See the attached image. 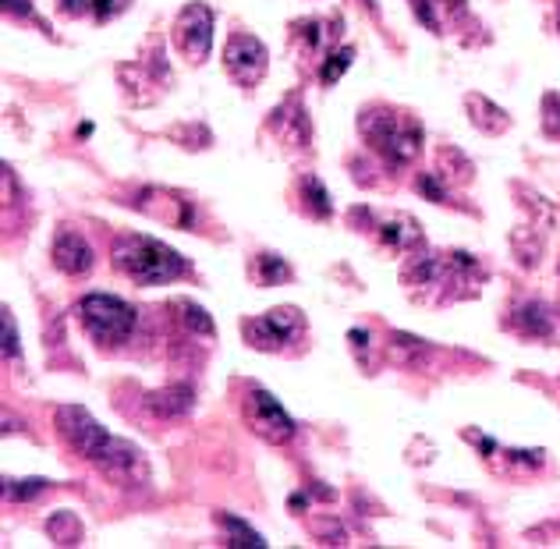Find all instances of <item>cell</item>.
I'll return each mask as SVG.
<instances>
[{
    "instance_id": "obj_6",
    "label": "cell",
    "mask_w": 560,
    "mask_h": 549,
    "mask_svg": "<svg viewBox=\"0 0 560 549\" xmlns=\"http://www.w3.org/2000/svg\"><path fill=\"white\" fill-rule=\"evenodd\" d=\"M302 323L305 319L295 305H280V309H270L256 319H245L242 333H245V341H249L256 351H277V348H284L298 330H302Z\"/></svg>"
},
{
    "instance_id": "obj_10",
    "label": "cell",
    "mask_w": 560,
    "mask_h": 549,
    "mask_svg": "<svg viewBox=\"0 0 560 549\" xmlns=\"http://www.w3.org/2000/svg\"><path fill=\"white\" fill-rule=\"evenodd\" d=\"M465 107H468V114H472V124L479 128V132L500 135V132H507V128H511V117H507V110H500L497 103H490L486 96L468 93Z\"/></svg>"
},
{
    "instance_id": "obj_12",
    "label": "cell",
    "mask_w": 560,
    "mask_h": 549,
    "mask_svg": "<svg viewBox=\"0 0 560 549\" xmlns=\"http://www.w3.org/2000/svg\"><path fill=\"white\" fill-rule=\"evenodd\" d=\"M149 408H153L156 415H164V418H181V415L192 411V390L188 387L156 390V394H149Z\"/></svg>"
},
{
    "instance_id": "obj_19",
    "label": "cell",
    "mask_w": 560,
    "mask_h": 549,
    "mask_svg": "<svg viewBox=\"0 0 560 549\" xmlns=\"http://www.w3.org/2000/svg\"><path fill=\"white\" fill-rule=\"evenodd\" d=\"M178 309L185 312V326L188 330H195V333H203V337H213V319L206 316V309L203 305H195V302H178Z\"/></svg>"
},
{
    "instance_id": "obj_9",
    "label": "cell",
    "mask_w": 560,
    "mask_h": 549,
    "mask_svg": "<svg viewBox=\"0 0 560 549\" xmlns=\"http://www.w3.org/2000/svg\"><path fill=\"white\" fill-rule=\"evenodd\" d=\"M54 266L68 277H86L96 266V252L89 238L75 227H61L54 238Z\"/></svg>"
},
{
    "instance_id": "obj_2",
    "label": "cell",
    "mask_w": 560,
    "mask_h": 549,
    "mask_svg": "<svg viewBox=\"0 0 560 549\" xmlns=\"http://www.w3.org/2000/svg\"><path fill=\"white\" fill-rule=\"evenodd\" d=\"M358 132L387 160V167L405 171L422 153V124L412 114H397L390 107H369L358 117Z\"/></svg>"
},
{
    "instance_id": "obj_17",
    "label": "cell",
    "mask_w": 560,
    "mask_h": 549,
    "mask_svg": "<svg viewBox=\"0 0 560 549\" xmlns=\"http://www.w3.org/2000/svg\"><path fill=\"white\" fill-rule=\"evenodd\" d=\"M47 532L57 546H75V542L82 539V525H78V518L71 511L54 514V518L47 521Z\"/></svg>"
},
{
    "instance_id": "obj_20",
    "label": "cell",
    "mask_w": 560,
    "mask_h": 549,
    "mask_svg": "<svg viewBox=\"0 0 560 549\" xmlns=\"http://www.w3.org/2000/svg\"><path fill=\"white\" fill-rule=\"evenodd\" d=\"M543 132L550 139H560V93L543 96Z\"/></svg>"
},
{
    "instance_id": "obj_22",
    "label": "cell",
    "mask_w": 560,
    "mask_h": 549,
    "mask_svg": "<svg viewBox=\"0 0 560 549\" xmlns=\"http://www.w3.org/2000/svg\"><path fill=\"white\" fill-rule=\"evenodd\" d=\"M132 0H93V15H96V22H110V18H117L121 11L128 8Z\"/></svg>"
},
{
    "instance_id": "obj_25",
    "label": "cell",
    "mask_w": 560,
    "mask_h": 549,
    "mask_svg": "<svg viewBox=\"0 0 560 549\" xmlns=\"http://www.w3.org/2000/svg\"><path fill=\"white\" fill-rule=\"evenodd\" d=\"M57 8H61V15H68V18H82L93 11V0H57Z\"/></svg>"
},
{
    "instance_id": "obj_26",
    "label": "cell",
    "mask_w": 560,
    "mask_h": 549,
    "mask_svg": "<svg viewBox=\"0 0 560 549\" xmlns=\"http://www.w3.org/2000/svg\"><path fill=\"white\" fill-rule=\"evenodd\" d=\"M4 11H8V15L32 18V0H4Z\"/></svg>"
},
{
    "instance_id": "obj_13",
    "label": "cell",
    "mask_w": 560,
    "mask_h": 549,
    "mask_svg": "<svg viewBox=\"0 0 560 549\" xmlns=\"http://www.w3.org/2000/svg\"><path fill=\"white\" fill-rule=\"evenodd\" d=\"M252 280H256L259 287L288 284V280H291V266L284 263L280 256H273V252H259V256L252 259Z\"/></svg>"
},
{
    "instance_id": "obj_21",
    "label": "cell",
    "mask_w": 560,
    "mask_h": 549,
    "mask_svg": "<svg viewBox=\"0 0 560 549\" xmlns=\"http://www.w3.org/2000/svg\"><path fill=\"white\" fill-rule=\"evenodd\" d=\"M419 195H426L429 202H447V185H444V174H419L415 181Z\"/></svg>"
},
{
    "instance_id": "obj_4",
    "label": "cell",
    "mask_w": 560,
    "mask_h": 549,
    "mask_svg": "<svg viewBox=\"0 0 560 549\" xmlns=\"http://www.w3.org/2000/svg\"><path fill=\"white\" fill-rule=\"evenodd\" d=\"M57 433H61V440L68 443L71 450H78V454L89 457L93 464H100L103 457H107L110 443L117 440V436H110L107 429H103L86 408H78V404L57 408Z\"/></svg>"
},
{
    "instance_id": "obj_8",
    "label": "cell",
    "mask_w": 560,
    "mask_h": 549,
    "mask_svg": "<svg viewBox=\"0 0 560 549\" xmlns=\"http://www.w3.org/2000/svg\"><path fill=\"white\" fill-rule=\"evenodd\" d=\"M174 43L188 64H203L213 47V11L206 4H188L174 22Z\"/></svg>"
},
{
    "instance_id": "obj_14",
    "label": "cell",
    "mask_w": 560,
    "mask_h": 549,
    "mask_svg": "<svg viewBox=\"0 0 560 549\" xmlns=\"http://www.w3.org/2000/svg\"><path fill=\"white\" fill-rule=\"evenodd\" d=\"M217 525L227 532V546H252V549H263L266 539L256 532V528H249V521L234 518V514H217Z\"/></svg>"
},
{
    "instance_id": "obj_5",
    "label": "cell",
    "mask_w": 560,
    "mask_h": 549,
    "mask_svg": "<svg viewBox=\"0 0 560 549\" xmlns=\"http://www.w3.org/2000/svg\"><path fill=\"white\" fill-rule=\"evenodd\" d=\"M224 68L238 86L252 89L263 82L266 68H270V50L252 32H231V39H227L224 47Z\"/></svg>"
},
{
    "instance_id": "obj_7",
    "label": "cell",
    "mask_w": 560,
    "mask_h": 549,
    "mask_svg": "<svg viewBox=\"0 0 560 549\" xmlns=\"http://www.w3.org/2000/svg\"><path fill=\"white\" fill-rule=\"evenodd\" d=\"M245 418L256 436H263L266 443H288L295 436V422L291 415L277 404V397L263 387H252L245 397Z\"/></svg>"
},
{
    "instance_id": "obj_15",
    "label": "cell",
    "mask_w": 560,
    "mask_h": 549,
    "mask_svg": "<svg viewBox=\"0 0 560 549\" xmlns=\"http://www.w3.org/2000/svg\"><path fill=\"white\" fill-rule=\"evenodd\" d=\"M302 199H305V209H309L312 217L327 220L330 213H334L327 188H323V181H319L316 174H305V178H302Z\"/></svg>"
},
{
    "instance_id": "obj_1",
    "label": "cell",
    "mask_w": 560,
    "mask_h": 549,
    "mask_svg": "<svg viewBox=\"0 0 560 549\" xmlns=\"http://www.w3.org/2000/svg\"><path fill=\"white\" fill-rule=\"evenodd\" d=\"M114 266L139 287H160L185 277L188 263L181 252L149 234H121L114 241Z\"/></svg>"
},
{
    "instance_id": "obj_11",
    "label": "cell",
    "mask_w": 560,
    "mask_h": 549,
    "mask_svg": "<svg viewBox=\"0 0 560 549\" xmlns=\"http://www.w3.org/2000/svg\"><path fill=\"white\" fill-rule=\"evenodd\" d=\"M514 330H522L525 337H550L553 333V316L539 302H522L511 316Z\"/></svg>"
},
{
    "instance_id": "obj_24",
    "label": "cell",
    "mask_w": 560,
    "mask_h": 549,
    "mask_svg": "<svg viewBox=\"0 0 560 549\" xmlns=\"http://www.w3.org/2000/svg\"><path fill=\"white\" fill-rule=\"evenodd\" d=\"M4 355L15 358L18 355V333H15V319H11V312L4 309Z\"/></svg>"
},
{
    "instance_id": "obj_23",
    "label": "cell",
    "mask_w": 560,
    "mask_h": 549,
    "mask_svg": "<svg viewBox=\"0 0 560 549\" xmlns=\"http://www.w3.org/2000/svg\"><path fill=\"white\" fill-rule=\"evenodd\" d=\"M412 11L429 32H440V22H436V11H433V0H412Z\"/></svg>"
},
{
    "instance_id": "obj_18",
    "label": "cell",
    "mask_w": 560,
    "mask_h": 549,
    "mask_svg": "<svg viewBox=\"0 0 560 549\" xmlns=\"http://www.w3.org/2000/svg\"><path fill=\"white\" fill-rule=\"evenodd\" d=\"M47 479H8L4 482V496L8 500H36L39 493H47Z\"/></svg>"
},
{
    "instance_id": "obj_3",
    "label": "cell",
    "mask_w": 560,
    "mask_h": 549,
    "mask_svg": "<svg viewBox=\"0 0 560 549\" xmlns=\"http://www.w3.org/2000/svg\"><path fill=\"white\" fill-rule=\"evenodd\" d=\"M78 319H82L89 337L107 348V344H125L132 337L135 323H139V312L125 298H117V294L93 291L78 302Z\"/></svg>"
},
{
    "instance_id": "obj_16",
    "label": "cell",
    "mask_w": 560,
    "mask_h": 549,
    "mask_svg": "<svg viewBox=\"0 0 560 549\" xmlns=\"http://www.w3.org/2000/svg\"><path fill=\"white\" fill-rule=\"evenodd\" d=\"M351 61H355V47H348V43L337 47V50H330L327 61H323V68H319V82H323V86L341 82V75L351 68Z\"/></svg>"
}]
</instances>
